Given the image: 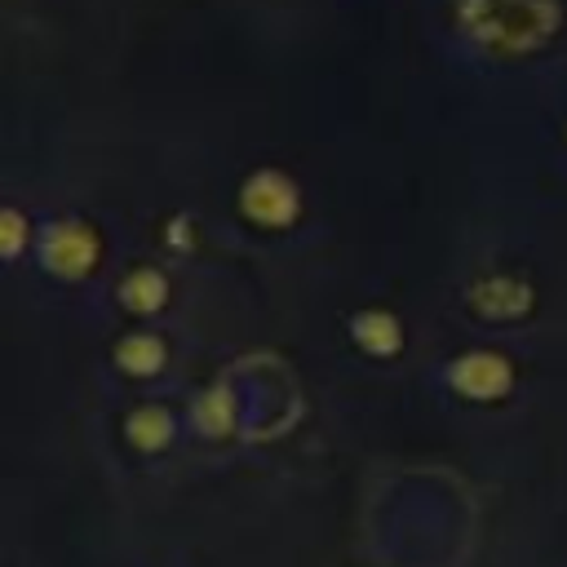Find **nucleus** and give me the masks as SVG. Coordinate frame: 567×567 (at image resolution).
<instances>
[{
  "label": "nucleus",
  "instance_id": "nucleus-1",
  "mask_svg": "<svg viewBox=\"0 0 567 567\" xmlns=\"http://www.w3.org/2000/svg\"><path fill=\"white\" fill-rule=\"evenodd\" d=\"M452 377H456V385H465L470 394H501V385L509 381L505 363H496V359H465V363L452 368Z\"/></svg>",
  "mask_w": 567,
  "mask_h": 567
}]
</instances>
